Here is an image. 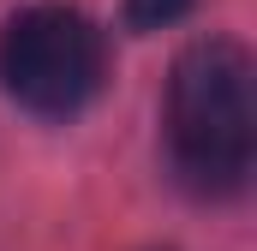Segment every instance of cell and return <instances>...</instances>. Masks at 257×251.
<instances>
[{
	"instance_id": "1",
	"label": "cell",
	"mask_w": 257,
	"mask_h": 251,
	"mask_svg": "<svg viewBox=\"0 0 257 251\" xmlns=\"http://www.w3.org/2000/svg\"><path fill=\"white\" fill-rule=\"evenodd\" d=\"M168 156L197 197H233L257 156L251 54L233 36L192 42L168 78Z\"/></svg>"
},
{
	"instance_id": "2",
	"label": "cell",
	"mask_w": 257,
	"mask_h": 251,
	"mask_svg": "<svg viewBox=\"0 0 257 251\" xmlns=\"http://www.w3.org/2000/svg\"><path fill=\"white\" fill-rule=\"evenodd\" d=\"M108 78V42L78 6H24L0 30V84L24 114L72 120Z\"/></svg>"
},
{
	"instance_id": "3",
	"label": "cell",
	"mask_w": 257,
	"mask_h": 251,
	"mask_svg": "<svg viewBox=\"0 0 257 251\" xmlns=\"http://www.w3.org/2000/svg\"><path fill=\"white\" fill-rule=\"evenodd\" d=\"M192 0H126V24L132 30H168Z\"/></svg>"
}]
</instances>
